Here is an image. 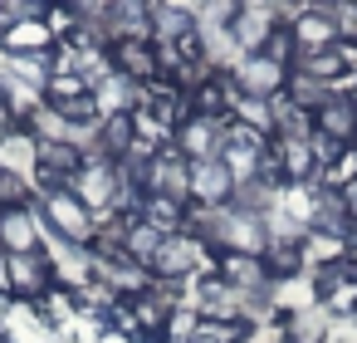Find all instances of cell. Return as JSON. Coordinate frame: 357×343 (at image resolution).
I'll return each mask as SVG.
<instances>
[{"label":"cell","mask_w":357,"mask_h":343,"mask_svg":"<svg viewBox=\"0 0 357 343\" xmlns=\"http://www.w3.org/2000/svg\"><path fill=\"white\" fill-rule=\"evenodd\" d=\"M230 196H235V177L220 157L191 162V206L196 211H220V206H230Z\"/></svg>","instance_id":"obj_10"},{"label":"cell","mask_w":357,"mask_h":343,"mask_svg":"<svg viewBox=\"0 0 357 343\" xmlns=\"http://www.w3.org/2000/svg\"><path fill=\"white\" fill-rule=\"evenodd\" d=\"M230 84H235V94L240 98H279L284 94V84H289V69L284 64H274L269 54H240V64L230 69Z\"/></svg>","instance_id":"obj_6"},{"label":"cell","mask_w":357,"mask_h":343,"mask_svg":"<svg viewBox=\"0 0 357 343\" xmlns=\"http://www.w3.org/2000/svg\"><path fill=\"white\" fill-rule=\"evenodd\" d=\"M313 133L328 138L333 147H352L357 143V94H328L323 108L313 113Z\"/></svg>","instance_id":"obj_9"},{"label":"cell","mask_w":357,"mask_h":343,"mask_svg":"<svg viewBox=\"0 0 357 343\" xmlns=\"http://www.w3.org/2000/svg\"><path fill=\"white\" fill-rule=\"evenodd\" d=\"M74 196L89 211H113V201H118V167L113 162H89L74 177Z\"/></svg>","instance_id":"obj_15"},{"label":"cell","mask_w":357,"mask_h":343,"mask_svg":"<svg viewBox=\"0 0 357 343\" xmlns=\"http://www.w3.org/2000/svg\"><path fill=\"white\" fill-rule=\"evenodd\" d=\"M108 64H113V74H123L137 89H147V84L162 79V50L152 40H123V45H113L108 50Z\"/></svg>","instance_id":"obj_8"},{"label":"cell","mask_w":357,"mask_h":343,"mask_svg":"<svg viewBox=\"0 0 357 343\" xmlns=\"http://www.w3.org/2000/svg\"><path fill=\"white\" fill-rule=\"evenodd\" d=\"M147 20H152V45L157 50H172V45L196 35V10H181V6H147Z\"/></svg>","instance_id":"obj_16"},{"label":"cell","mask_w":357,"mask_h":343,"mask_svg":"<svg viewBox=\"0 0 357 343\" xmlns=\"http://www.w3.org/2000/svg\"><path fill=\"white\" fill-rule=\"evenodd\" d=\"M215 275L225 284H235V289H250V294H259V289L274 284L259 255H215Z\"/></svg>","instance_id":"obj_17"},{"label":"cell","mask_w":357,"mask_h":343,"mask_svg":"<svg viewBox=\"0 0 357 343\" xmlns=\"http://www.w3.org/2000/svg\"><path fill=\"white\" fill-rule=\"evenodd\" d=\"M30 250H45L40 216L30 206H0V255H30Z\"/></svg>","instance_id":"obj_13"},{"label":"cell","mask_w":357,"mask_h":343,"mask_svg":"<svg viewBox=\"0 0 357 343\" xmlns=\"http://www.w3.org/2000/svg\"><path fill=\"white\" fill-rule=\"evenodd\" d=\"M45 206V226L54 240H69V245H84L93 250V235H98V216L74 196V191H59V196H40Z\"/></svg>","instance_id":"obj_2"},{"label":"cell","mask_w":357,"mask_h":343,"mask_svg":"<svg viewBox=\"0 0 357 343\" xmlns=\"http://www.w3.org/2000/svg\"><path fill=\"white\" fill-rule=\"evenodd\" d=\"M6 299H10V294H6V289H0V323H6Z\"/></svg>","instance_id":"obj_28"},{"label":"cell","mask_w":357,"mask_h":343,"mask_svg":"<svg viewBox=\"0 0 357 343\" xmlns=\"http://www.w3.org/2000/svg\"><path fill=\"white\" fill-rule=\"evenodd\" d=\"M206 255H211V245L201 240V235H191V231H176V235H167L162 240V250H157V260H152V279H191L201 265H206Z\"/></svg>","instance_id":"obj_4"},{"label":"cell","mask_w":357,"mask_h":343,"mask_svg":"<svg viewBox=\"0 0 357 343\" xmlns=\"http://www.w3.org/2000/svg\"><path fill=\"white\" fill-rule=\"evenodd\" d=\"M35 172H50V177L74 182V177L84 172V147H74V143H40V162H35Z\"/></svg>","instance_id":"obj_19"},{"label":"cell","mask_w":357,"mask_h":343,"mask_svg":"<svg viewBox=\"0 0 357 343\" xmlns=\"http://www.w3.org/2000/svg\"><path fill=\"white\" fill-rule=\"evenodd\" d=\"M142 191L162 196V201H176V206H191V162L176 157L172 147H162L142 172Z\"/></svg>","instance_id":"obj_5"},{"label":"cell","mask_w":357,"mask_h":343,"mask_svg":"<svg viewBox=\"0 0 357 343\" xmlns=\"http://www.w3.org/2000/svg\"><path fill=\"white\" fill-rule=\"evenodd\" d=\"M30 196H35L30 177H20V172H0V206H30Z\"/></svg>","instance_id":"obj_25"},{"label":"cell","mask_w":357,"mask_h":343,"mask_svg":"<svg viewBox=\"0 0 357 343\" xmlns=\"http://www.w3.org/2000/svg\"><path fill=\"white\" fill-rule=\"evenodd\" d=\"M225 128L230 123H211V118H181L176 133H172V152L186 157V162H215L220 147H225Z\"/></svg>","instance_id":"obj_7"},{"label":"cell","mask_w":357,"mask_h":343,"mask_svg":"<svg viewBox=\"0 0 357 343\" xmlns=\"http://www.w3.org/2000/svg\"><path fill=\"white\" fill-rule=\"evenodd\" d=\"M298 54H323V50H337V30H333V15L328 6H303L294 10V20H284Z\"/></svg>","instance_id":"obj_11"},{"label":"cell","mask_w":357,"mask_h":343,"mask_svg":"<svg viewBox=\"0 0 357 343\" xmlns=\"http://www.w3.org/2000/svg\"><path fill=\"white\" fill-rule=\"evenodd\" d=\"M269 162L279 167L284 187H289V182H318L313 138H269Z\"/></svg>","instance_id":"obj_12"},{"label":"cell","mask_w":357,"mask_h":343,"mask_svg":"<svg viewBox=\"0 0 357 343\" xmlns=\"http://www.w3.org/2000/svg\"><path fill=\"white\" fill-rule=\"evenodd\" d=\"M342 206H347V216H352V226H357V182L342 187Z\"/></svg>","instance_id":"obj_27"},{"label":"cell","mask_w":357,"mask_h":343,"mask_svg":"<svg viewBox=\"0 0 357 343\" xmlns=\"http://www.w3.org/2000/svg\"><path fill=\"white\" fill-rule=\"evenodd\" d=\"M279 328H284V343H328L333 338V319L313 304V309H294V314H279Z\"/></svg>","instance_id":"obj_18"},{"label":"cell","mask_w":357,"mask_h":343,"mask_svg":"<svg viewBox=\"0 0 357 343\" xmlns=\"http://www.w3.org/2000/svg\"><path fill=\"white\" fill-rule=\"evenodd\" d=\"M328 94H333L328 84H318V79H308L303 69H289V84H284V98H289L294 108H303V113H318Z\"/></svg>","instance_id":"obj_22"},{"label":"cell","mask_w":357,"mask_h":343,"mask_svg":"<svg viewBox=\"0 0 357 343\" xmlns=\"http://www.w3.org/2000/svg\"><path fill=\"white\" fill-rule=\"evenodd\" d=\"M35 162H40V143L20 128V133H10L6 143H0V172H35Z\"/></svg>","instance_id":"obj_21"},{"label":"cell","mask_w":357,"mask_h":343,"mask_svg":"<svg viewBox=\"0 0 357 343\" xmlns=\"http://www.w3.org/2000/svg\"><path fill=\"white\" fill-rule=\"evenodd\" d=\"M279 25H284V10H279V6H269V0H245V6L235 10V20H230L225 35H230V45H235L240 54H259Z\"/></svg>","instance_id":"obj_3"},{"label":"cell","mask_w":357,"mask_h":343,"mask_svg":"<svg viewBox=\"0 0 357 343\" xmlns=\"http://www.w3.org/2000/svg\"><path fill=\"white\" fill-rule=\"evenodd\" d=\"M259 260H264V270H269L274 284H284V279H303V265H308L303 245H279V240H269Z\"/></svg>","instance_id":"obj_20"},{"label":"cell","mask_w":357,"mask_h":343,"mask_svg":"<svg viewBox=\"0 0 357 343\" xmlns=\"http://www.w3.org/2000/svg\"><path fill=\"white\" fill-rule=\"evenodd\" d=\"M0 289L25 299V304H40L50 289H54V265L45 250H30V255H0Z\"/></svg>","instance_id":"obj_1"},{"label":"cell","mask_w":357,"mask_h":343,"mask_svg":"<svg viewBox=\"0 0 357 343\" xmlns=\"http://www.w3.org/2000/svg\"><path fill=\"white\" fill-rule=\"evenodd\" d=\"M328 15H333L337 45H357V0H333Z\"/></svg>","instance_id":"obj_23"},{"label":"cell","mask_w":357,"mask_h":343,"mask_svg":"<svg viewBox=\"0 0 357 343\" xmlns=\"http://www.w3.org/2000/svg\"><path fill=\"white\" fill-rule=\"evenodd\" d=\"M259 54H269L274 64H284V69H294V64H298V45H294V35H289V25H279V30L269 35V45L259 50Z\"/></svg>","instance_id":"obj_24"},{"label":"cell","mask_w":357,"mask_h":343,"mask_svg":"<svg viewBox=\"0 0 357 343\" xmlns=\"http://www.w3.org/2000/svg\"><path fill=\"white\" fill-rule=\"evenodd\" d=\"M240 333H245V328H235V323H211V319H201L186 343H235Z\"/></svg>","instance_id":"obj_26"},{"label":"cell","mask_w":357,"mask_h":343,"mask_svg":"<svg viewBox=\"0 0 357 343\" xmlns=\"http://www.w3.org/2000/svg\"><path fill=\"white\" fill-rule=\"evenodd\" d=\"M50 265H54V284L59 289H84L89 279H93V250H84V245H69V240H54L50 235Z\"/></svg>","instance_id":"obj_14"}]
</instances>
